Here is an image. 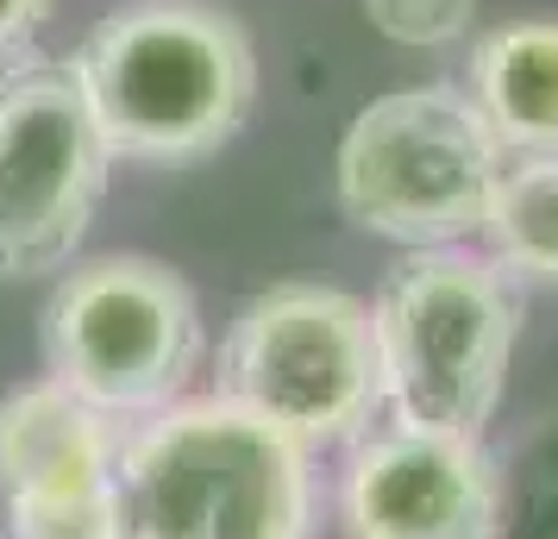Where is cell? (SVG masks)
<instances>
[{
    "label": "cell",
    "instance_id": "1",
    "mask_svg": "<svg viewBox=\"0 0 558 539\" xmlns=\"http://www.w3.org/2000/svg\"><path fill=\"white\" fill-rule=\"evenodd\" d=\"M113 157L195 163L245 126L257 95L252 38L207 0H126L70 57Z\"/></svg>",
    "mask_w": 558,
    "mask_h": 539
},
{
    "label": "cell",
    "instance_id": "2",
    "mask_svg": "<svg viewBox=\"0 0 558 539\" xmlns=\"http://www.w3.org/2000/svg\"><path fill=\"white\" fill-rule=\"evenodd\" d=\"M126 539H302L307 452L232 402L157 408L120 445Z\"/></svg>",
    "mask_w": 558,
    "mask_h": 539
},
{
    "label": "cell",
    "instance_id": "3",
    "mask_svg": "<svg viewBox=\"0 0 558 539\" xmlns=\"http://www.w3.org/2000/svg\"><path fill=\"white\" fill-rule=\"evenodd\" d=\"M383 402L402 427L483 439L514 352V295L483 257L439 245L402 257L371 308Z\"/></svg>",
    "mask_w": 558,
    "mask_h": 539
},
{
    "label": "cell",
    "instance_id": "4",
    "mask_svg": "<svg viewBox=\"0 0 558 539\" xmlns=\"http://www.w3.org/2000/svg\"><path fill=\"white\" fill-rule=\"evenodd\" d=\"M502 145L458 88H402L352 120L339 145V207L408 252H439L483 232Z\"/></svg>",
    "mask_w": 558,
    "mask_h": 539
},
{
    "label": "cell",
    "instance_id": "5",
    "mask_svg": "<svg viewBox=\"0 0 558 539\" xmlns=\"http://www.w3.org/2000/svg\"><path fill=\"white\" fill-rule=\"evenodd\" d=\"M220 402L270 420L302 452L364 433L383 402L371 308L314 283L245 302L220 345Z\"/></svg>",
    "mask_w": 558,
    "mask_h": 539
},
{
    "label": "cell",
    "instance_id": "6",
    "mask_svg": "<svg viewBox=\"0 0 558 539\" xmlns=\"http://www.w3.org/2000/svg\"><path fill=\"white\" fill-rule=\"evenodd\" d=\"M45 364L95 414H157L202 364V314L177 270L101 257L57 283L45 308Z\"/></svg>",
    "mask_w": 558,
    "mask_h": 539
},
{
    "label": "cell",
    "instance_id": "7",
    "mask_svg": "<svg viewBox=\"0 0 558 539\" xmlns=\"http://www.w3.org/2000/svg\"><path fill=\"white\" fill-rule=\"evenodd\" d=\"M107 151L76 70L26 57L0 70V283L45 277L76 252L107 195Z\"/></svg>",
    "mask_w": 558,
    "mask_h": 539
},
{
    "label": "cell",
    "instance_id": "8",
    "mask_svg": "<svg viewBox=\"0 0 558 539\" xmlns=\"http://www.w3.org/2000/svg\"><path fill=\"white\" fill-rule=\"evenodd\" d=\"M0 502L13 539H126L113 420L63 383L0 402Z\"/></svg>",
    "mask_w": 558,
    "mask_h": 539
},
{
    "label": "cell",
    "instance_id": "9",
    "mask_svg": "<svg viewBox=\"0 0 558 539\" xmlns=\"http://www.w3.org/2000/svg\"><path fill=\"white\" fill-rule=\"evenodd\" d=\"M352 539H489L496 534V464L483 439L389 427L345 470Z\"/></svg>",
    "mask_w": 558,
    "mask_h": 539
},
{
    "label": "cell",
    "instance_id": "10",
    "mask_svg": "<svg viewBox=\"0 0 558 539\" xmlns=\"http://www.w3.org/2000/svg\"><path fill=\"white\" fill-rule=\"evenodd\" d=\"M471 101L502 157H558V20L483 32L471 51Z\"/></svg>",
    "mask_w": 558,
    "mask_h": 539
},
{
    "label": "cell",
    "instance_id": "11",
    "mask_svg": "<svg viewBox=\"0 0 558 539\" xmlns=\"http://www.w3.org/2000/svg\"><path fill=\"white\" fill-rule=\"evenodd\" d=\"M483 238L514 277L558 283V157H514L489 188Z\"/></svg>",
    "mask_w": 558,
    "mask_h": 539
},
{
    "label": "cell",
    "instance_id": "12",
    "mask_svg": "<svg viewBox=\"0 0 558 539\" xmlns=\"http://www.w3.org/2000/svg\"><path fill=\"white\" fill-rule=\"evenodd\" d=\"M364 13L396 45H452L471 32L477 0H364Z\"/></svg>",
    "mask_w": 558,
    "mask_h": 539
},
{
    "label": "cell",
    "instance_id": "13",
    "mask_svg": "<svg viewBox=\"0 0 558 539\" xmlns=\"http://www.w3.org/2000/svg\"><path fill=\"white\" fill-rule=\"evenodd\" d=\"M45 13H51V0H0V57L20 51L32 32L45 26Z\"/></svg>",
    "mask_w": 558,
    "mask_h": 539
}]
</instances>
